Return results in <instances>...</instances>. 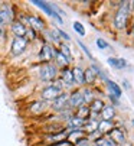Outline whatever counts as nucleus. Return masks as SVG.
Masks as SVG:
<instances>
[{"label": "nucleus", "mask_w": 134, "mask_h": 146, "mask_svg": "<svg viewBox=\"0 0 134 146\" xmlns=\"http://www.w3.org/2000/svg\"><path fill=\"white\" fill-rule=\"evenodd\" d=\"M130 5L131 2H123L117 15H116V19H114V23H116V28L117 29H123L125 26V22H127V17H128V13H130Z\"/></svg>", "instance_id": "nucleus-1"}, {"label": "nucleus", "mask_w": 134, "mask_h": 146, "mask_svg": "<svg viewBox=\"0 0 134 146\" xmlns=\"http://www.w3.org/2000/svg\"><path fill=\"white\" fill-rule=\"evenodd\" d=\"M61 94H62V91H61L59 86H49V87H46L42 91V98H45V100H55Z\"/></svg>", "instance_id": "nucleus-2"}, {"label": "nucleus", "mask_w": 134, "mask_h": 146, "mask_svg": "<svg viewBox=\"0 0 134 146\" xmlns=\"http://www.w3.org/2000/svg\"><path fill=\"white\" fill-rule=\"evenodd\" d=\"M28 46V39L25 38H15L13 44H12V54L13 55H19L22 54Z\"/></svg>", "instance_id": "nucleus-3"}, {"label": "nucleus", "mask_w": 134, "mask_h": 146, "mask_svg": "<svg viewBox=\"0 0 134 146\" xmlns=\"http://www.w3.org/2000/svg\"><path fill=\"white\" fill-rule=\"evenodd\" d=\"M55 75H56V70H55V67L51 65V64H45V65L40 68V78H42L43 81H51V80L55 78Z\"/></svg>", "instance_id": "nucleus-4"}, {"label": "nucleus", "mask_w": 134, "mask_h": 146, "mask_svg": "<svg viewBox=\"0 0 134 146\" xmlns=\"http://www.w3.org/2000/svg\"><path fill=\"white\" fill-rule=\"evenodd\" d=\"M33 5H36V6H39L40 9H43L45 12H46L48 15H51V16H53L58 22H62V19L59 17V15L58 13H55L53 12V6H49L48 3H45V2H40V0H33Z\"/></svg>", "instance_id": "nucleus-5"}, {"label": "nucleus", "mask_w": 134, "mask_h": 146, "mask_svg": "<svg viewBox=\"0 0 134 146\" xmlns=\"http://www.w3.org/2000/svg\"><path fill=\"white\" fill-rule=\"evenodd\" d=\"M39 56H40L42 61H46V62H48V61H51V59L55 56V51H53V48H52L51 45H43L42 49H40Z\"/></svg>", "instance_id": "nucleus-6"}, {"label": "nucleus", "mask_w": 134, "mask_h": 146, "mask_svg": "<svg viewBox=\"0 0 134 146\" xmlns=\"http://www.w3.org/2000/svg\"><path fill=\"white\" fill-rule=\"evenodd\" d=\"M108 136H110V139L113 140L114 143H123L124 142V133L118 127H114V129L108 130Z\"/></svg>", "instance_id": "nucleus-7"}, {"label": "nucleus", "mask_w": 134, "mask_h": 146, "mask_svg": "<svg viewBox=\"0 0 134 146\" xmlns=\"http://www.w3.org/2000/svg\"><path fill=\"white\" fill-rule=\"evenodd\" d=\"M84 101H85L84 94H82V93H79V91L74 93V94L71 96V98H69V104H71L72 107H82Z\"/></svg>", "instance_id": "nucleus-8"}, {"label": "nucleus", "mask_w": 134, "mask_h": 146, "mask_svg": "<svg viewBox=\"0 0 134 146\" xmlns=\"http://www.w3.org/2000/svg\"><path fill=\"white\" fill-rule=\"evenodd\" d=\"M12 32L16 35V38H23L26 35V28L23 26V23H20V22H13L12 23Z\"/></svg>", "instance_id": "nucleus-9"}, {"label": "nucleus", "mask_w": 134, "mask_h": 146, "mask_svg": "<svg viewBox=\"0 0 134 146\" xmlns=\"http://www.w3.org/2000/svg\"><path fill=\"white\" fill-rule=\"evenodd\" d=\"M26 20H28V23L33 28V29H36V31H42L43 28H45V23H43V20H40L39 17H33V16H29V17H26Z\"/></svg>", "instance_id": "nucleus-10"}, {"label": "nucleus", "mask_w": 134, "mask_h": 146, "mask_svg": "<svg viewBox=\"0 0 134 146\" xmlns=\"http://www.w3.org/2000/svg\"><path fill=\"white\" fill-rule=\"evenodd\" d=\"M97 74H98V71L94 67H91V68H88L86 71H84V80H85V82L91 84V82L97 78Z\"/></svg>", "instance_id": "nucleus-11"}, {"label": "nucleus", "mask_w": 134, "mask_h": 146, "mask_svg": "<svg viewBox=\"0 0 134 146\" xmlns=\"http://www.w3.org/2000/svg\"><path fill=\"white\" fill-rule=\"evenodd\" d=\"M66 101H68V96H66V94H61L59 97L55 98V101H53V107H55L56 110H61V109L65 107Z\"/></svg>", "instance_id": "nucleus-12"}, {"label": "nucleus", "mask_w": 134, "mask_h": 146, "mask_svg": "<svg viewBox=\"0 0 134 146\" xmlns=\"http://www.w3.org/2000/svg\"><path fill=\"white\" fill-rule=\"evenodd\" d=\"M108 64L111 67H114V68H125L127 67V62L125 59H121V58H110L108 59Z\"/></svg>", "instance_id": "nucleus-13"}, {"label": "nucleus", "mask_w": 134, "mask_h": 146, "mask_svg": "<svg viewBox=\"0 0 134 146\" xmlns=\"http://www.w3.org/2000/svg\"><path fill=\"white\" fill-rule=\"evenodd\" d=\"M114 114H116V111L111 106H104V109L101 110V116H102L104 120H111L114 117Z\"/></svg>", "instance_id": "nucleus-14"}, {"label": "nucleus", "mask_w": 134, "mask_h": 146, "mask_svg": "<svg viewBox=\"0 0 134 146\" xmlns=\"http://www.w3.org/2000/svg\"><path fill=\"white\" fill-rule=\"evenodd\" d=\"M10 20H12L10 9L5 7L3 10H0V25H2V23H7V22H10Z\"/></svg>", "instance_id": "nucleus-15"}, {"label": "nucleus", "mask_w": 134, "mask_h": 146, "mask_svg": "<svg viewBox=\"0 0 134 146\" xmlns=\"http://www.w3.org/2000/svg\"><path fill=\"white\" fill-rule=\"evenodd\" d=\"M102 109H104V103L100 98L92 100L91 106H89V111H92V113H100V110H102Z\"/></svg>", "instance_id": "nucleus-16"}, {"label": "nucleus", "mask_w": 134, "mask_h": 146, "mask_svg": "<svg viewBox=\"0 0 134 146\" xmlns=\"http://www.w3.org/2000/svg\"><path fill=\"white\" fill-rule=\"evenodd\" d=\"M72 75H74V80L78 82V84H82V82H85V80H84V71H82L81 68H75V70L72 71Z\"/></svg>", "instance_id": "nucleus-17"}, {"label": "nucleus", "mask_w": 134, "mask_h": 146, "mask_svg": "<svg viewBox=\"0 0 134 146\" xmlns=\"http://www.w3.org/2000/svg\"><path fill=\"white\" fill-rule=\"evenodd\" d=\"M62 81H65L66 84H72V82H74L72 71H69V70H63V72H62Z\"/></svg>", "instance_id": "nucleus-18"}, {"label": "nucleus", "mask_w": 134, "mask_h": 146, "mask_svg": "<svg viewBox=\"0 0 134 146\" xmlns=\"http://www.w3.org/2000/svg\"><path fill=\"white\" fill-rule=\"evenodd\" d=\"M95 145H97V146H116L114 142L111 140L110 137H101V139H98V140L95 142Z\"/></svg>", "instance_id": "nucleus-19"}, {"label": "nucleus", "mask_w": 134, "mask_h": 146, "mask_svg": "<svg viewBox=\"0 0 134 146\" xmlns=\"http://www.w3.org/2000/svg\"><path fill=\"white\" fill-rule=\"evenodd\" d=\"M55 59L58 62V65H61V67H65L66 64H68V59H66L61 52H55Z\"/></svg>", "instance_id": "nucleus-20"}, {"label": "nucleus", "mask_w": 134, "mask_h": 146, "mask_svg": "<svg viewBox=\"0 0 134 146\" xmlns=\"http://www.w3.org/2000/svg\"><path fill=\"white\" fill-rule=\"evenodd\" d=\"M69 126L71 127H81V126H84V120L79 117H74L69 120Z\"/></svg>", "instance_id": "nucleus-21"}, {"label": "nucleus", "mask_w": 134, "mask_h": 146, "mask_svg": "<svg viewBox=\"0 0 134 146\" xmlns=\"http://www.w3.org/2000/svg\"><path fill=\"white\" fill-rule=\"evenodd\" d=\"M108 86H110V90L113 91L117 97H120V96H121V90H120V87L116 84V82H113V81H108Z\"/></svg>", "instance_id": "nucleus-22"}, {"label": "nucleus", "mask_w": 134, "mask_h": 146, "mask_svg": "<svg viewBox=\"0 0 134 146\" xmlns=\"http://www.w3.org/2000/svg\"><path fill=\"white\" fill-rule=\"evenodd\" d=\"M88 114H89V109H88V107H81L79 111H78V114H77V117L85 120V119L88 117Z\"/></svg>", "instance_id": "nucleus-23"}, {"label": "nucleus", "mask_w": 134, "mask_h": 146, "mask_svg": "<svg viewBox=\"0 0 134 146\" xmlns=\"http://www.w3.org/2000/svg\"><path fill=\"white\" fill-rule=\"evenodd\" d=\"M61 51H62L61 54H62V55H63L66 59H68V61L71 59V52H69V48L66 46L65 44H62V45H61Z\"/></svg>", "instance_id": "nucleus-24"}, {"label": "nucleus", "mask_w": 134, "mask_h": 146, "mask_svg": "<svg viewBox=\"0 0 134 146\" xmlns=\"http://www.w3.org/2000/svg\"><path fill=\"white\" fill-rule=\"evenodd\" d=\"M74 29H75V32H78L81 36L85 35V29H84V26H82L79 22H75V23H74Z\"/></svg>", "instance_id": "nucleus-25"}, {"label": "nucleus", "mask_w": 134, "mask_h": 146, "mask_svg": "<svg viewBox=\"0 0 134 146\" xmlns=\"http://www.w3.org/2000/svg\"><path fill=\"white\" fill-rule=\"evenodd\" d=\"M98 124H100V123H97V121H89V123L86 124V129H88V132H94V130L98 127Z\"/></svg>", "instance_id": "nucleus-26"}, {"label": "nucleus", "mask_w": 134, "mask_h": 146, "mask_svg": "<svg viewBox=\"0 0 134 146\" xmlns=\"http://www.w3.org/2000/svg\"><path fill=\"white\" fill-rule=\"evenodd\" d=\"M79 46H81V48L84 49V52H85V55H86V56H88L89 59H94V56H92V54H91V52H89V49H88V48H86V46H85V45H84L82 42H79Z\"/></svg>", "instance_id": "nucleus-27"}, {"label": "nucleus", "mask_w": 134, "mask_h": 146, "mask_svg": "<svg viewBox=\"0 0 134 146\" xmlns=\"http://www.w3.org/2000/svg\"><path fill=\"white\" fill-rule=\"evenodd\" d=\"M97 46H98V48H101V49H105V48L108 46V44L105 42L104 39H98V40H97Z\"/></svg>", "instance_id": "nucleus-28"}, {"label": "nucleus", "mask_w": 134, "mask_h": 146, "mask_svg": "<svg viewBox=\"0 0 134 146\" xmlns=\"http://www.w3.org/2000/svg\"><path fill=\"white\" fill-rule=\"evenodd\" d=\"M55 146H74L69 140H62V142H59V143H56Z\"/></svg>", "instance_id": "nucleus-29"}, {"label": "nucleus", "mask_w": 134, "mask_h": 146, "mask_svg": "<svg viewBox=\"0 0 134 146\" xmlns=\"http://www.w3.org/2000/svg\"><path fill=\"white\" fill-rule=\"evenodd\" d=\"M58 33H59V35H61L62 38H63V39H66V40H69V35H66L65 32H62V31H58Z\"/></svg>", "instance_id": "nucleus-30"}, {"label": "nucleus", "mask_w": 134, "mask_h": 146, "mask_svg": "<svg viewBox=\"0 0 134 146\" xmlns=\"http://www.w3.org/2000/svg\"><path fill=\"white\" fill-rule=\"evenodd\" d=\"M5 36V29H3V26L0 25V38H3Z\"/></svg>", "instance_id": "nucleus-31"}]
</instances>
